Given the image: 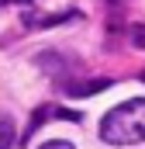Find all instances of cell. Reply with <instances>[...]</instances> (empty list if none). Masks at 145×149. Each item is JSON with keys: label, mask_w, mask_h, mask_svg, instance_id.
Wrapping results in <instances>:
<instances>
[{"label": "cell", "mask_w": 145, "mask_h": 149, "mask_svg": "<svg viewBox=\"0 0 145 149\" xmlns=\"http://www.w3.org/2000/svg\"><path fill=\"white\" fill-rule=\"evenodd\" d=\"M100 139L110 146H135L145 142V97L124 101L110 108L100 121Z\"/></svg>", "instance_id": "cell-1"}, {"label": "cell", "mask_w": 145, "mask_h": 149, "mask_svg": "<svg viewBox=\"0 0 145 149\" xmlns=\"http://www.w3.org/2000/svg\"><path fill=\"white\" fill-rule=\"evenodd\" d=\"M14 146V121L10 118H0V149Z\"/></svg>", "instance_id": "cell-3"}, {"label": "cell", "mask_w": 145, "mask_h": 149, "mask_svg": "<svg viewBox=\"0 0 145 149\" xmlns=\"http://www.w3.org/2000/svg\"><path fill=\"white\" fill-rule=\"evenodd\" d=\"M38 149H76L72 142H62V139H52V142H41Z\"/></svg>", "instance_id": "cell-4"}, {"label": "cell", "mask_w": 145, "mask_h": 149, "mask_svg": "<svg viewBox=\"0 0 145 149\" xmlns=\"http://www.w3.org/2000/svg\"><path fill=\"white\" fill-rule=\"evenodd\" d=\"M0 3H17V0H0Z\"/></svg>", "instance_id": "cell-5"}, {"label": "cell", "mask_w": 145, "mask_h": 149, "mask_svg": "<svg viewBox=\"0 0 145 149\" xmlns=\"http://www.w3.org/2000/svg\"><path fill=\"white\" fill-rule=\"evenodd\" d=\"M142 80H145V73H142Z\"/></svg>", "instance_id": "cell-6"}, {"label": "cell", "mask_w": 145, "mask_h": 149, "mask_svg": "<svg viewBox=\"0 0 145 149\" xmlns=\"http://www.w3.org/2000/svg\"><path fill=\"white\" fill-rule=\"evenodd\" d=\"M107 87V80H90V83H66V94L69 97H90V94H97V90H104Z\"/></svg>", "instance_id": "cell-2"}]
</instances>
